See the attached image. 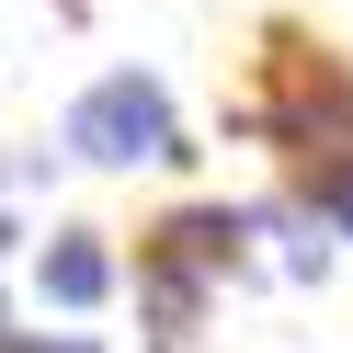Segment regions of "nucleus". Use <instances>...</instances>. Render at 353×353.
Wrapping results in <instances>:
<instances>
[{
	"label": "nucleus",
	"instance_id": "0eeeda50",
	"mask_svg": "<svg viewBox=\"0 0 353 353\" xmlns=\"http://www.w3.org/2000/svg\"><path fill=\"white\" fill-rule=\"evenodd\" d=\"M12 239H23V228H12V216H0V251H12Z\"/></svg>",
	"mask_w": 353,
	"mask_h": 353
},
{
	"label": "nucleus",
	"instance_id": "39448f33",
	"mask_svg": "<svg viewBox=\"0 0 353 353\" xmlns=\"http://www.w3.org/2000/svg\"><path fill=\"white\" fill-rule=\"evenodd\" d=\"M296 194L319 205V228L353 251V160H319V171H296Z\"/></svg>",
	"mask_w": 353,
	"mask_h": 353
},
{
	"label": "nucleus",
	"instance_id": "423d86ee",
	"mask_svg": "<svg viewBox=\"0 0 353 353\" xmlns=\"http://www.w3.org/2000/svg\"><path fill=\"white\" fill-rule=\"evenodd\" d=\"M12 353H103L92 330H12Z\"/></svg>",
	"mask_w": 353,
	"mask_h": 353
},
{
	"label": "nucleus",
	"instance_id": "6e6552de",
	"mask_svg": "<svg viewBox=\"0 0 353 353\" xmlns=\"http://www.w3.org/2000/svg\"><path fill=\"white\" fill-rule=\"evenodd\" d=\"M0 353H12V319H0Z\"/></svg>",
	"mask_w": 353,
	"mask_h": 353
},
{
	"label": "nucleus",
	"instance_id": "20e7f679",
	"mask_svg": "<svg viewBox=\"0 0 353 353\" xmlns=\"http://www.w3.org/2000/svg\"><path fill=\"white\" fill-rule=\"evenodd\" d=\"M137 239H160V251L205 262L216 285H239V274H251V205H171L160 228H137Z\"/></svg>",
	"mask_w": 353,
	"mask_h": 353
},
{
	"label": "nucleus",
	"instance_id": "7ed1b4c3",
	"mask_svg": "<svg viewBox=\"0 0 353 353\" xmlns=\"http://www.w3.org/2000/svg\"><path fill=\"white\" fill-rule=\"evenodd\" d=\"M34 296L69 307V319L103 307V296H114V228H57L46 251H34Z\"/></svg>",
	"mask_w": 353,
	"mask_h": 353
},
{
	"label": "nucleus",
	"instance_id": "f03ea898",
	"mask_svg": "<svg viewBox=\"0 0 353 353\" xmlns=\"http://www.w3.org/2000/svg\"><path fill=\"white\" fill-rule=\"evenodd\" d=\"M216 307V274L183 251H160V239H137V319L160 330V342H194V319Z\"/></svg>",
	"mask_w": 353,
	"mask_h": 353
},
{
	"label": "nucleus",
	"instance_id": "f257e3e1",
	"mask_svg": "<svg viewBox=\"0 0 353 353\" xmlns=\"http://www.w3.org/2000/svg\"><path fill=\"white\" fill-rule=\"evenodd\" d=\"M57 148H69V160H92V171H137V160H194L183 114H171V80H148V69H103L92 92L69 103Z\"/></svg>",
	"mask_w": 353,
	"mask_h": 353
}]
</instances>
